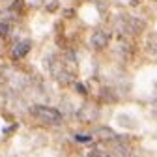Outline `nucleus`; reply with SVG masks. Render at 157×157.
I'll return each instance as SVG.
<instances>
[{
    "label": "nucleus",
    "mask_w": 157,
    "mask_h": 157,
    "mask_svg": "<svg viewBox=\"0 0 157 157\" xmlns=\"http://www.w3.org/2000/svg\"><path fill=\"white\" fill-rule=\"evenodd\" d=\"M49 69H51V75L64 86L71 84L75 81V71L66 66V62L62 60V56H51L49 58Z\"/></svg>",
    "instance_id": "f257e3e1"
},
{
    "label": "nucleus",
    "mask_w": 157,
    "mask_h": 157,
    "mask_svg": "<svg viewBox=\"0 0 157 157\" xmlns=\"http://www.w3.org/2000/svg\"><path fill=\"white\" fill-rule=\"evenodd\" d=\"M144 28H146V23L136 17H120L116 21V30L120 32V36H135V34H140Z\"/></svg>",
    "instance_id": "f03ea898"
},
{
    "label": "nucleus",
    "mask_w": 157,
    "mask_h": 157,
    "mask_svg": "<svg viewBox=\"0 0 157 157\" xmlns=\"http://www.w3.org/2000/svg\"><path fill=\"white\" fill-rule=\"evenodd\" d=\"M30 112L37 118L39 122L43 124H49V125H58L62 122V114L58 112L56 109H51V107H43V105H34L30 109Z\"/></svg>",
    "instance_id": "7ed1b4c3"
},
{
    "label": "nucleus",
    "mask_w": 157,
    "mask_h": 157,
    "mask_svg": "<svg viewBox=\"0 0 157 157\" xmlns=\"http://www.w3.org/2000/svg\"><path fill=\"white\" fill-rule=\"evenodd\" d=\"M110 32L109 30H103V28H99V30H95L94 34H92V37H90V47L92 49H95V51H103L109 43H110Z\"/></svg>",
    "instance_id": "20e7f679"
},
{
    "label": "nucleus",
    "mask_w": 157,
    "mask_h": 157,
    "mask_svg": "<svg viewBox=\"0 0 157 157\" xmlns=\"http://www.w3.org/2000/svg\"><path fill=\"white\" fill-rule=\"evenodd\" d=\"M146 51H148V56L151 58V60L157 62V32L148 34V37H146Z\"/></svg>",
    "instance_id": "39448f33"
},
{
    "label": "nucleus",
    "mask_w": 157,
    "mask_h": 157,
    "mask_svg": "<svg viewBox=\"0 0 157 157\" xmlns=\"http://www.w3.org/2000/svg\"><path fill=\"white\" fill-rule=\"evenodd\" d=\"M32 49V41L30 39H23V41H19L15 47H13V58H23V56H26L28 54V51Z\"/></svg>",
    "instance_id": "423d86ee"
},
{
    "label": "nucleus",
    "mask_w": 157,
    "mask_h": 157,
    "mask_svg": "<svg viewBox=\"0 0 157 157\" xmlns=\"http://www.w3.org/2000/svg\"><path fill=\"white\" fill-rule=\"evenodd\" d=\"M95 136H99L101 140H116L118 139L116 133L112 129H109V127H99V129L95 131Z\"/></svg>",
    "instance_id": "0eeeda50"
},
{
    "label": "nucleus",
    "mask_w": 157,
    "mask_h": 157,
    "mask_svg": "<svg viewBox=\"0 0 157 157\" xmlns=\"http://www.w3.org/2000/svg\"><path fill=\"white\" fill-rule=\"evenodd\" d=\"M118 54L122 56V60H127V58H131V54H133V49H131V45L125 41V39H122V41H120V45H118Z\"/></svg>",
    "instance_id": "6e6552de"
},
{
    "label": "nucleus",
    "mask_w": 157,
    "mask_h": 157,
    "mask_svg": "<svg viewBox=\"0 0 157 157\" xmlns=\"http://www.w3.org/2000/svg\"><path fill=\"white\" fill-rule=\"evenodd\" d=\"M90 157H109V151H105V150L99 148V146H95V148L90 150Z\"/></svg>",
    "instance_id": "1a4fd4ad"
},
{
    "label": "nucleus",
    "mask_w": 157,
    "mask_h": 157,
    "mask_svg": "<svg viewBox=\"0 0 157 157\" xmlns=\"http://www.w3.org/2000/svg\"><path fill=\"white\" fill-rule=\"evenodd\" d=\"M10 34V26L6 23H0V36H8Z\"/></svg>",
    "instance_id": "9d476101"
},
{
    "label": "nucleus",
    "mask_w": 157,
    "mask_h": 157,
    "mask_svg": "<svg viewBox=\"0 0 157 157\" xmlns=\"http://www.w3.org/2000/svg\"><path fill=\"white\" fill-rule=\"evenodd\" d=\"M77 140H78V142H86V140H92V136H82V135H77Z\"/></svg>",
    "instance_id": "9b49d317"
},
{
    "label": "nucleus",
    "mask_w": 157,
    "mask_h": 157,
    "mask_svg": "<svg viewBox=\"0 0 157 157\" xmlns=\"http://www.w3.org/2000/svg\"><path fill=\"white\" fill-rule=\"evenodd\" d=\"M75 86H77V90H78V92H81V94H86V88H84V86H82L81 82H77Z\"/></svg>",
    "instance_id": "f8f14e48"
},
{
    "label": "nucleus",
    "mask_w": 157,
    "mask_h": 157,
    "mask_svg": "<svg viewBox=\"0 0 157 157\" xmlns=\"http://www.w3.org/2000/svg\"><path fill=\"white\" fill-rule=\"evenodd\" d=\"M56 8H58V2H51V6H49V10H51V11H54Z\"/></svg>",
    "instance_id": "ddd939ff"
}]
</instances>
